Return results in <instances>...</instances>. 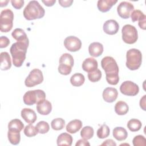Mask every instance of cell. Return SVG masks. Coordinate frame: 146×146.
<instances>
[{"label": "cell", "mask_w": 146, "mask_h": 146, "mask_svg": "<svg viewBox=\"0 0 146 146\" xmlns=\"http://www.w3.org/2000/svg\"><path fill=\"white\" fill-rule=\"evenodd\" d=\"M101 66L106 72V80L108 84L116 85L119 81V67L111 56H105L101 60Z\"/></svg>", "instance_id": "1"}, {"label": "cell", "mask_w": 146, "mask_h": 146, "mask_svg": "<svg viewBox=\"0 0 146 146\" xmlns=\"http://www.w3.org/2000/svg\"><path fill=\"white\" fill-rule=\"evenodd\" d=\"M29 44V41L17 42L11 46L10 51L12 56L13 64L15 67H19L22 66L26 59V54Z\"/></svg>", "instance_id": "2"}, {"label": "cell", "mask_w": 146, "mask_h": 146, "mask_svg": "<svg viewBox=\"0 0 146 146\" xmlns=\"http://www.w3.org/2000/svg\"><path fill=\"white\" fill-rule=\"evenodd\" d=\"M44 9L36 1H30L23 13L24 17L29 21L42 18L44 17Z\"/></svg>", "instance_id": "3"}, {"label": "cell", "mask_w": 146, "mask_h": 146, "mask_svg": "<svg viewBox=\"0 0 146 146\" xmlns=\"http://www.w3.org/2000/svg\"><path fill=\"white\" fill-rule=\"evenodd\" d=\"M126 66L130 70H137L142 62V54L140 50L131 48L127 51L126 54Z\"/></svg>", "instance_id": "4"}, {"label": "cell", "mask_w": 146, "mask_h": 146, "mask_svg": "<svg viewBox=\"0 0 146 146\" xmlns=\"http://www.w3.org/2000/svg\"><path fill=\"white\" fill-rule=\"evenodd\" d=\"M46 98L45 92L41 90H30L26 92L23 98V102L25 104L31 106L34 104L44 100Z\"/></svg>", "instance_id": "5"}, {"label": "cell", "mask_w": 146, "mask_h": 146, "mask_svg": "<svg viewBox=\"0 0 146 146\" xmlns=\"http://www.w3.org/2000/svg\"><path fill=\"white\" fill-rule=\"evenodd\" d=\"M14 14L9 9L2 10L0 15V30L1 32L7 33L10 31L13 26Z\"/></svg>", "instance_id": "6"}, {"label": "cell", "mask_w": 146, "mask_h": 146, "mask_svg": "<svg viewBox=\"0 0 146 146\" xmlns=\"http://www.w3.org/2000/svg\"><path fill=\"white\" fill-rule=\"evenodd\" d=\"M73 66L74 58L70 54L64 53L59 58L58 71L62 75H67L71 73Z\"/></svg>", "instance_id": "7"}, {"label": "cell", "mask_w": 146, "mask_h": 146, "mask_svg": "<svg viewBox=\"0 0 146 146\" xmlns=\"http://www.w3.org/2000/svg\"><path fill=\"white\" fill-rule=\"evenodd\" d=\"M122 39L127 44H133L138 39L137 31L136 27L131 25H124L121 30Z\"/></svg>", "instance_id": "8"}, {"label": "cell", "mask_w": 146, "mask_h": 146, "mask_svg": "<svg viewBox=\"0 0 146 146\" xmlns=\"http://www.w3.org/2000/svg\"><path fill=\"white\" fill-rule=\"evenodd\" d=\"M43 81V76L41 70L35 68L30 71L25 81L27 87H32L40 84Z\"/></svg>", "instance_id": "9"}, {"label": "cell", "mask_w": 146, "mask_h": 146, "mask_svg": "<svg viewBox=\"0 0 146 146\" xmlns=\"http://www.w3.org/2000/svg\"><path fill=\"white\" fill-rule=\"evenodd\" d=\"M120 92L127 96H135L139 91V86L134 82L129 80L124 82L120 87Z\"/></svg>", "instance_id": "10"}, {"label": "cell", "mask_w": 146, "mask_h": 146, "mask_svg": "<svg viewBox=\"0 0 146 146\" xmlns=\"http://www.w3.org/2000/svg\"><path fill=\"white\" fill-rule=\"evenodd\" d=\"M64 47L71 52H75L79 50L82 47V42L75 36H69L64 40Z\"/></svg>", "instance_id": "11"}, {"label": "cell", "mask_w": 146, "mask_h": 146, "mask_svg": "<svg viewBox=\"0 0 146 146\" xmlns=\"http://www.w3.org/2000/svg\"><path fill=\"white\" fill-rule=\"evenodd\" d=\"M134 6L130 2L124 1L121 2L117 7V11L119 15L123 19L129 18L131 14L133 11Z\"/></svg>", "instance_id": "12"}, {"label": "cell", "mask_w": 146, "mask_h": 146, "mask_svg": "<svg viewBox=\"0 0 146 146\" xmlns=\"http://www.w3.org/2000/svg\"><path fill=\"white\" fill-rule=\"evenodd\" d=\"M131 20L133 22L137 21H139V26L143 30H145L146 29V16L144 14L139 10H133L131 14Z\"/></svg>", "instance_id": "13"}, {"label": "cell", "mask_w": 146, "mask_h": 146, "mask_svg": "<svg viewBox=\"0 0 146 146\" xmlns=\"http://www.w3.org/2000/svg\"><path fill=\"white\" fill-rule=\"evenodd\" d=\"M103 29L105 33L108 35H114L118 32L119 25L115 20L110 19L104 23Z\"/></svg>", "instance_id": "14"}, {"label": "cell", "mask_w": 146, "mask_h": 146, "mask_svg": "<svg viewBox=\"0 0 146 146\" xmlns=\"http://www.w3.org/2000/svg\"><path fill=\"white\" fill-rule=\"evenodd\" d=\"M117 95V90L113 87H107L103 92V98L105 102L108 103H112L115 101Z\"/></svg>", "instance_id": "15"}, {"label": "cell", "mask_w": 146, "mask_h": 146, "mask_svg": "<svg viewBox=\"0 0 146 146\" xmlns=\"http://www.w3.org/2000/svg\"><path fill=\"white\" fill-rule=\"evenodd\" d=\"M21 116L25 121L29 124L34 123L36 119L37 116L35 111L30 108H25L21 111Z\"/></svg>", "instance_id": "16"}, {"label": "cell", "mask_w": 146, "mask_h": 146, "mask_svg": "<svg viewBox=\"0 0 146 146\" xmlns=\"http://www.w3.org/2000/svg\"><path fill=\"white\" fill-rule=\"evenodd\" d=\"M36 108L39 113L42 115H47L51 112L52 110V105L49 101L44 99L36 104Z\"/></svg>", "instance_id": "17"}, {"label": "cell", "mask_w": 146, "mask_h": 146, "mask_svg": "<svg viewBox=\"0 0 146 146\" xmlns=\"http://www.w3.org/2000/svg\"><path fill=\"white\" fill-rule=\"evenodd\" d=\"M98 64L96 59L93 58L86 59L82 63V68L87 72H91L98 68Z\"/></svg>", "instance_id": "18"}, {"label": "cell", "mask_w": 146, "mask_h": 146, "mask_svg": "<svg viewBox=\"0 0 146 146\" xmlns=\"http://www.w3.org/2000/svg\"><path fill=\"white\" fill-rule=\"evenodd\" d=\"M89 54L94 57H98L103 52V46L99 42H93L88 47Z\"/></svg>", "instance_id": "19"}, {"label": "cell", "mask_w": 146, "mask_h": 146, "mask_svg": "<svg viewBox=\"0 0 146 146\" xmlns=\"http://www.w3.org/2000/svg\"><path fill=\"white\" fill-rule=\"evenodd\" d=\"M117 2V0H99L97 7L99 11L102 13H106Z\"/></svg>", "instance_id": "20"}, {"label": "cell", "mask_w": 146, "mask_h": 146, "mask_svg": "<svg viewBox=\"0 0 146 146\" xmlns=\"http://www.w3.org/2000/svg\"><path fill=\"white\" fill-rule=\"evenodd\" d=\"M11 62L10 55L7 52H2L1 53V70H7L11 68Z\"/></svg>", "instance_id": "21"}, {"label": "cell", "mask_w": 146, "mask_h": 146, "mask_svg": "<svg viewBox=\"0 0 146 146\" xmlns=\"http://www.w3.org/2000/svg\"><path fill=\"white\" fill-rule=\"evenodd\" d=\"M82 127V122L78 119L70 121L66 125V131L70 133H75Z\"/></svg>", "instance_id": "22"}, {"label": "cell", "mask_w": 146, "mask_h": 146, "mask_svg": "<svg viewBox=\"0 0 146 146\" xmlns=\"http://www.w3.org/2000/svg\"><path fill=\"white\" fill-rule=\"evenodd\" d=\"M18 130L14 129H9L7 137L10 143L13 145H17L20 143L21 135Z\"/></svg>", "instance_id": "23"}, {"label": "cell", "mask_w": 146, "mask_h": 146, "mask_svg": "<svg viewBox=\"0 0 146 146\" xmlns=\"http://www.w3.org/2000/svg\"><path fill=\"white\" fill-rule=\"evenodd\" d=\"M58 145H68L70 146L72 143V137L68 133L64 132L60 134L57 138Z\"/></svg>", "instance_id": "24"}, {"label": "cell", "mask_w": 146, "mask_h": 146, "mask_svg": "<svg viewBox=\"0 0 146 146\" xmlns=\"http://www.w3.org/2000/svg\"><path fill=\"white\" fill-rule=\"evenodd\" d=\"M113 136L118 141H123L127 139L128 133L124 128L117 127L113 129Z\"/></svg>", "instance_id": "25"}, {"label": "cell", "mask_w": 146, "mask_h": 146, "mask_svg": "<svg viewBox=\"0 0 146 146\" xmlns=\"http://www.w3.org/2000/svg\"><path fill=\"white\" fill-rule=\"evenodd\" d=\"M11 35L14 39L17 42H28L29 39L25 31L19 28L15 29L11 33Z\"/></svg>", "instance_id": "26"}, {"label": "cell", "mask_w": 146, "mask_h": 146, "mask_svg": "<svg viewBox=\"0 0 146 146\" xmlns=\"http://www.w3.org/2000/svg\"><path fill=\"white\" fill-rule=\"evenodd\" d=\"M129 110L127 104L123 101L117 102L115 106V111L119 115H125Z\"/></svg>", "instance_id": "27"}, {"label": "cell", "mask_w": 146, "mask_h": 146, "mask_svg": "<svg viewBox=\"0 0 146 146\" xmlns=\"http://www.w3.org/2000/svg\"><path fill=\"white\" fill-rule=\"evenodd\" d=\"M85 81L84 76L81 73H75L71 76L70 82L73 86L79 87L82 86Z\"/></svg>", "instance_id": "28"}, {"label": "cell", "mask_w": 146, "mask_h": 146, "mask_svg": "<svg viewBox=\"0 0 146 146\" xmlns=\"http://www.w3.org/2000/svg\"><path fill=\"white\" fill-rule=\"evenodd\" d=\"M142 124L141 121L136 119H132L129 120L127 123L128 128L132 132L138 131L141 128Z\"/></svg>", "instance_id": "29"}, {"label": "cell", "mask_w": 146, "mask_h": 146, "mask_svg": "<svg viewBox=\"0 0 146 146\" xmlns=\"http://www.w3.org/2000/svg\"><path fill=\"white\" fill-rule=\"evenodd\" d=\"M94 133V131L92 127L90 126H86L82 128L80 132V136L85 140L91 139Z\"/></svg>", "instance_id": "30"}, {"label": "cell", "mask_w": 146, "mask_h": 146, "mask_svg": "<svg viewBox=\"0 0 146 146\" xmlns=\"http://www.w3.org/2000/svg\"><path fill=\"white\" fill-rule=\"evenodd\" d=\"M110 133V128L108 125L104 124L97 131V136L99 139H104L107 137Z\"/></svg>", "instance_id": "31"}, {"label": "cell", "mask_w": 146, "mask_h": 146, "mask_svg": "<svg viewBox=\"0 0 146 146\" xmlns=\"http://www.w3.org/2000/svg\"><path fill=\"white\" fill-rule=\"evenodd\" d=\"M65 125V121L62 118H56L52 120L51 123V128L56 131L62 129Z\"/></svg>", "instance_id": "32"}, {"label": "cell", "mask_w": 146, "mask_h": 146, "mask_svg": "<svg viewBox=\"0 0 146 146\" xmlns=\"http://www.w3.org/2000/svg\"><path fill=\"white\" fill-rule=\"evenodd\" d=\"M23 128V123L21 120L18 119L11 120L8 124V129H14L21 131Z\"/></svg>", "instance_id": "33"}, {"label": "cell", "mask_w": 146, "mask_h": 146, "mask_svg": "<svg viewBox=\"0 0 146 146\" xmlns=\"http://www.w3.org/2000/svg\"><path fill=\"white\" fill-rule=\"evenodd\" d=\"M23 132L26 136L31 137L36 136L38 134V131L36 127H35L31 124H30L25 127Z\"/></svg>", "instance_id": "34"}, {"label": "cell", "mask_w": 146, "mask_h": 146, "mask_svg": "<svg viewBox=\"0 0 146 146\" xmlns=\"http://www.w3.org/2000/svg\"><path fill=\"white\" fill-rule=\"evenodd\" d=\"M88 78L91 82H96L100 80L102 78V72L98 68L95 71L88 73Z\"/></svg>", "instance_id": "35"}, {"label": "cell", "mask_w": 146, "mask_h": 146, "mask_svg": "<svg viewBox=\"0 0 146 146\" xmlns=\"http://www.w3.org/2000/svg\"><path fill=\"white\" fill-rule=\"evenodd\" d=\"M35 127L38 129V133L42 134L47 133L50 129V126L48 124L44 121H40L38 122L36 124Z\"/></svg>", "instance_id": "36"}, {"label": "cell", "mask_w": 146, "mask_h": 146, "mask_svg": "<svg viewBox=\"0 0 146 146\" xmlns=\"http://www.w3.org/2000/svg\"><path fill=\"white\" fill-rule=\"evenodd\" d=\"M132 143L134 146H145L146 139L142 135H137L133 138Z\"/></svg>", "instance_id": "37"}, {"label": "cell", "mask_w": 146, "mask_h": 146, "mask_svg": "<svg viewBox=\"0 0 146 146\" xmlns=\"http://www.w3.org/2000/svg\"><path fill=\"white\" fill-rule=\"evenodd\" d=\"M11 3L14 8L20 9L23 7L25 2L23 0H12L11 1Z\"/></svg>", "instance_id": "38"}, {"label": "cell", "mask_w": 146, "mask_h": 146, "mask_svg": "<svg viewBox=\"0 0 146 146\" xmlns=\"http://www.w3.org/2000/svg\"><path fill=\"white\" fill-rule=\"evenodd\" d=\"M10 43V40L8 38L5 36H2L0 38V47L5 48Z\"/></svg>", "instance_id": "39"}, {"label": "cell", "mask_w": 146, "mask_h": 146, "mask_svg": "<svg viewBox=\"0 0 146 146\" xmlns=\"http://www.w3.org/2000/svg\"><path fill=\"white\" fill-rule=\"evenodd\" d=\"M72 0H59V3L63 7H68L72 5Z\"/></svg>", "instance_id": "40"}, {"label": "cell", "mask_w": 146, "mask_h": 146, "mask_svg": "<svg viewBox=\"0 0 146 146\" xmlns=\"http://www.w3.org/2000/svg\"><path fill=\"white\" fill-rule=\"evenodd\" d=\"M76 146H90V144L88 143V141H87V140H85L84 139H82L79 140L75 144Z\"/></svg>", "instance_id": "41"}, {"label": "cell", "mask_w": 146, "mask_h": 146, "mask_svg": "<svg viewBox=\"0 0 146 146\" xmlns=\"http://www.w3.org/2000/svg\"><path fill=\"white\" fill-rule=\"evenodd\" d=\"M101 145H111V146H116V143L112 139H107L106 141H104Z\"/></svg>", "instance_id": "42"}, {"label": "cell", "mask_w": 146, "mask_h": 146, "mask_svg": "<svg viewBox=\"0 0 146 146\" xmlns=\"http://www.w3.org/2000/svg\"><path fill=\"white\" fill-rule=\"evenodd\" d=\"M145 100H146V95H144L140 99V106L144 110H146L145 108Z\"/></svg>", "instance_id": "43"}, {"label": "cell", "mask_w": 146, "mask_h": 146, "mask_svg": "<svg viewBox=\"0 0 146 146\" xmlns=\"http://www.w3.org/2000/svg\"><path fill=\"white\" fill-rule=\"evenodd\" d=\"M42 2L47 6H52L56 2L55 0H48V1H42Z\"/></svg>", "instance_id": "44"}, {"label": "cell", "mask_w": 146, "mask_h": 146, "mask_svg": "<svg viewBox=\"0 0 146 146\" xmlns=\"http://www.w3.org/2000/svg\"><path fill=\"white\" fill-rule=\"evenodd\" d=\"M9 1H0V6L1 7H3V6H7L8 2Z\"/></svg>", "instance_id": "45"}]
</instances>
